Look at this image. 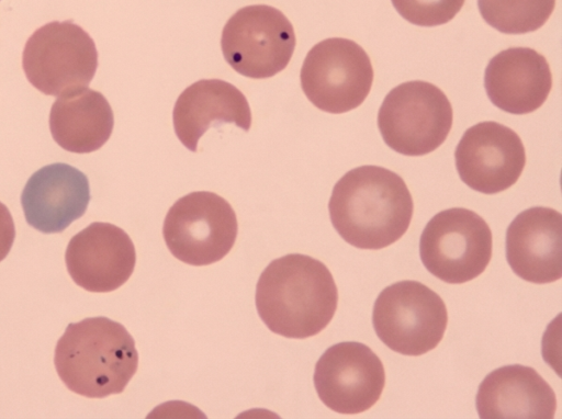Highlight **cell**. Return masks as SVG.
Here are the masks:
<instances>
[{"mask_svg": "<svg viewBox=\"0 0 562 419\" xmlns=\"http://www.w3.org/2000/svg\"><path fill=\"white\" fill-rule=\"evenodd\" d=\"M113 125V111L105 97L87 87L58 95L49 113L54 140L76 154L100 149L110 138Z\"/></svg>", "mask_w": 562, "mask_h": 419, "instance_id": "obj_19", "label": "cell"}, {"mask_svg": "<svg viewBox=\"0 0 562 419\" xmlns=\"http://www.w3.org/2000/svg\"><path fill=\"white\" fill-rule=\"evenodd\" d=\"M328 211L334 228L346 242L379 250L406 233L414 204L397 173L383 167L361 166L337 181Z\"/></svg>", "mask_w": 562, "mask_h": 419, "instance_id": "obj_1", "label": "cell"}, {"mask_svg": "<svg viewBox=\"0 0 562 419\" xmlns=\"http://www.w3.org/2000/svg\"><path fill=\"white\" fill-rule=\"evenodd\" d=\"M373 67L355 41L330 37L307 53L300 73L306 98L317 109L341 114L358 107L373 83Z\"/></svg>", "mask_w": 562, "mask_h": 419, "instance_id": "obj_9", "label": "cell"}, {"mask_svg": "<svg viewBox=\"0 0 562 419\" xmlns=\"http://www.w3.org/2000/svg\"><path fill=\"white\" fill-rule=\"evenodd\" d=\"M476 410L482 419H552L557 397L532 367L510 364L488 373L481 382Z\"/></svg>", "mask_w": 562, "mask_h": 419, "instance_id": "obj_17", "label": "cell"}, {"mask_svg": "<svg viewBox=\"0 0 562 419\" xmlns=\"http://www.w3.org/2000/svg\"><path fill=\"white\" fill-rule=\"evenodd\" d=\"M397 13L417 26H438L451 21L465 0H391Z\"/></svg>", "mask_w": 562, "mask_h": 419, "instance_id": "obj_21", "label": "cell"}, {"mask_svg": "<svg viewBox=\"0 0 562 419\" xmlns=\"http://www.w3.org/2000/svg\"><path fill=\"white\" fill-rule=\"evenodd\" d=\"M54 364L71 392L88 398L122 393L138 366L135 341L126 328L99 316L69 324L57 341Z\"/></svg>", "mask_w": 562, "mask_h": 419, "instance_id": "obj_3", "label": "cell"}, {"mask_svg": "<svg viewBox=\"0 0 562 419\" xmlns=\"http://www.w3.org/2000/svg\"><path fill=\"white\" fill-rule=\"evenodd\" d=\"M338 290L328 268L310 256L292 253L272 260L256 286V307L274 333L305 339L333 319Z\"/></svg>", "mask_w": 562, "mask_h": 419, "instance_id": "obj_2", "label": "cell"}, {"mask_svg": "<svg viewBox=\"0 0 562 419\" xmlns=\"http://www.w3.org/2000/svg\"><path fill=\"white\" fill-rule=\"evenodd\" d=\"M484 87L491 102L509 114H528L539 109L552 88L550 66L529 47H510L490 59Z\"/></svg>", "mask_w": 562, "mask_h": 419, "instance_id": "obj_16", "label": "cell"}, {"mask_svg": "<svg viewBox=\"0 0 562 419\" xmlns=\"http://www.w3.org/2000/svg\"><path fill=\"white\" fill-rule=\"evenodd\" d=\"M506 259L520 279L546 284L562 276V215L544 206L522 211L506 230Z\"/></svg>", "mask_w": 562, "mask_h": 419, "instance_id": "obj_14", "label": "cell"}, {"mask_svg": "<svg viewBox=\"0 0 562 419\" xmlns=\"http://www.w3.org/2000/svg\"><path fill=\"white\" fill-rule=\"evenodd\" d=\"M314 385L319 399L335 412H364L382 395L384 366L368 346L356 341L339 342L318 359Z\"/></svg>", "mask_w": 562, "mask_h": 419, "instance_id": "obj_11", "label": "cell"}, {"mask_svg": "<svg viewBox=\"0 0 562 419\" xmlns=\"http://www.w3.org/2000/svg\"><path fill=\"white\" fill-rule=\"evenodd\" d=\"M452 121V106L443 91L422 80L393 88L378 113L384 143L405 156H424L437 149L451 131Z\"/></svg>", "mask_w": 562, "mask_h": 419, "instance_id": "obj_4", "label": "cell"}, {"mask_svg": "<svg viewBox=\"0 0 562 419\" xmlns=\"http://www.w3.org/2000/svg\"><path fill=\"white\" fill-rule=\"evenodd\" d=\"M555 0H477L483 20L504 34L533 32L549 20Z\"/></svg>", "mask_w": 562, "mask_h": 419, "instance_id": "obj_20", "label": "cell"}, {"mask_svg": "<svg viewBox=\"0 0 562 419\" xmlns=\"http://www.w3.org/2000/svg\"><path fill=\"white\" fill-rule=\"evenodd\" d=\"M460 179L484 194L501 193L517 182L526 165L524 144L512 128L492 121L469 127L454 150Z\"/></svg>", "mask_w": 562, "mask_h": 419, "instance_id": "obj_12", "label": "cell"}, {"mask_svg": "<svg viewBox=\"0 0 562 419\" xmlns=\"http://www.w3.org/2000/svg\"><path fill=\"white\" fill-rule=\"evenodd\" d=\"M89 201L86 174L63 162L35 171L21 193L27 224L44 234L65 230L86 213Z\"/></svg>", "mask_w": 562, "mask_h": 419, "instance_id": "obj_15", "label": "cell"}, {"mask_svg": "<svg viewBox=\"0 0 562 419\" xmlns=\"http://www.w3.org/2000/svg\"><path fill=\"white\" fill-rule=\"evenodd\" d=\"M22 67L33 87L58 97L90 84L98 68V52L81 26L71 20L53 21L26 41Z\"/></svg>", "mask_w": 562, "mask_h": 419, "instance_id": "obj_6", "label": "cell"}, {"mask_svg": "<svg viewBox=\"0 0 562 419\" xmlns=\"http://www.w3.org/2000/svg\"><path fill=\"white\" fill-rule=\"evenodd\" d=\"M172 121L182 145L196 151L201 136L212 126L234 123L249 131L251 111L246 97L234 84L221 79H202L178 97Z\"/></svg>", "mask_w": 562, "mask_h": 419, "instance_id": "obj_18", "label": "cell"}, {"mask_svg": "<svg viewBox=\"0 0 562 419\" xmlns=\"http://www.w3.org/2000/svg\"><path fill=\"white\" fill-rule=\"evenodd\" d=\"M492 231L475 212L452 207L437 213L419 239L424 267L437 279L461 284L482 274L492 258Z\"/></svg>", "mask_w": 562, "mask_h": 419, "instance_id": "obj_7", "label": "cell"}, {"mask_svg": "<svg viewBox=\"0 0 562 419\" xmlns=\"http://www.w3.org/2000/svg\"><path fill=\"white\" fill-rule=\"evenodd\" d=\"M15 238V227L8 207L0 202V262L9 254Z\"/></svg>", "mask_w": 562, "mask_h": 419, "instance_id": "obj_22", "label": "cell"}, {"mask_svg": "<svg viewBox=\"0 0 562 419\" xmlns=\"http://www.w3.org/2000/svg\"><path fill=\"white\" fill-rule=\"evenodd\" d=\"M448 312L442 298L417 281L386 286L374 302L372 325L379 339L392 351L418 356L442 340Z\"/></svg>", "mask_w": 562, "mask_h": 419, "instance_id": "obj_5", "label": "cell"}, {"mask_svg": "<svg viewBox=\"0 0 562 419\" xmlns=\"http://www.w3.org/2000/svg\"><path fill=\"white\" fill-rule=\"evenodd\" d=\"M238 231L235 211L213 192H192L169 208L162 227L171 254L191 265L222 260L233 248Z\"/></svg>", "mask_w": 562, "mask_h": 419, "instance_id": "obj_8", "label": "cell"}, {"mask_svg": "<svg viewBox=\"0 0 562 419\" xmlns=\"http://www.w3.org/2000/svg\"><path fill=\"white\" fill-rule=\"evenodd\" d=\"M65 262L77 285L89 292L106 293L119 288L131 278L136 251L122 228L95 222L70 239Z\"/></svg>", "mask_w": 562, "mask_h": 419, "instance_id": "obj_13", "label": "cell"}, {"mask_svg": "<svg viewBox=\"0 0 562 419\" xmlns=\"http://www.w3.org/2000/svg\"><path fill=\"white\" fill-rule=\"evenodd\" d=\"M296 44L292 23L267 4L247 5L226 22L221 38L223 56L238 73L267 79L289 64Z\"/></svg>", "mask_w": 562, "mask_h": 419, "instance_id": "obj_10", "label": "cell"}]
</instances>
